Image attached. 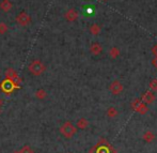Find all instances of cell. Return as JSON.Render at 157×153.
Returning a JSON list of instances; mask_svg holds the SVG:
<instances>
[{"label":"cell","mask_w":157,"mask_h":153,"mask_svg":"<svg viewBox=\"0 0 157 153\" xmlns=\"http://www.w3.org/2000/svg\"><path fill=\"white\" fill-rule=\"evenodd\" d=\"M28 70L34 76H40L46 71V65L41 60H32L28 65Z\"/></svg>","instance_id":"cell-1"},{"label":"cell","mask_w":157,"mask_h":153,"mask_svg":"<svg viewBox=\"0 0 157 153\" xmlns=\"http://www.w3.org/2000/svg\"><path fill=\"white\" fill-rule=\"evenodd\" d=\"M77 132L76 126H74V124L71 122H65L63 125H61L60 128V134L64 136L65 138H72Z\"/></svg>","instance_id":"cell-2"},{"label":"cell","mask_w":157,"mask_h":153,"mask_svg":"<svg viewBox=\"0 0 157 153\" xmlns=\"http://www.w3.org/2000/svg\"><path fill=\"white\" fill-rule=\"evenodd\" d=\"M132 108L135 110V112H137L140 115H145L147 112H149L147 104H144L141 100H139V99H136L132 102Z\"/></svg>","instance_id":"cell-3"},{"label":"cell","mask_w":157,"mask_h":153,"mask_svg":"<svg viewBox=\"0 0 157 153\" xmlns=\"http://www.w3.org/2000/svg\"><path fill=\"white\" fill-rule=\"evenodd\" d=\"M16 23L21 25V27H27L30 23H31V16L28 13L21 12L16 16Z\"/></svg>","instance_id":"cell-4"},{"label":"cell","mask_w":157,"mask_h":153,"mask_svg":"<svg viewBox=\"0 0 157 153\" xmlns=\"http://www.w3.org/2000/svg\"><path fill=\"white\" fill-rule=\"evenodd\" d=\"M19 86H17L15 83H13L12 80L6 78L1 84H0V89H2V91L6 93H11L15 88H18Z\"/></svg>","instance_id":"cell-5"},{"label":"cell","mask_w":157,"mask_h":153,"mask_svg":"<svg viewBox=\"0 0 157 153\" xmlns=\"http://www.w3.org/2000/svg\"><path fill=\"white\" fill-rule=\"evenodd\" d=\"M6 77L10 80H12L13 83H15L17 86H19V81H21V78H19L17 72L12 68H9L8 70L6 71Z\"/></svg>","instance_id":"cell-6"},{"label":"cell","mask_w":157,"mask_h":153,"mask_svg":"<svg viewBox=\"0 0 157 153\" xmlns=\"http://www.w3.org/2000/svg\"><path fill=\"white\" fill-rule=\"evenodd\" d=\"M109 90L112 92V94L119 95L123 91V85L119 80H113L109 86Z\"/></svg>","instance_id":"cell-7"},{"label":"cell","mask_w":157,"mask_h":153,"mask_svg":"<svg viewBox=\"0 0 157 153\" xmlns=\"http://www.w3.org/2000/svg\"><path fill=\"white\" fill-rule=\"evenodd\" d=\"M64 17H65V19L67 22H75L78 18V12L75 9H70V10H67L65 12Z\"/></svg>","instance_id":"cell-8"},{"label":"cell","mask_w":157,"mask_h":153,"mask_svg":"<svg viewBox=\"0 0 157 153\" xmlns=\"http://www.w3.org/2000/svg\"><path fill=\"white\" fill-rule=\"evenodd\" d=\"M155 94H154L152 91H147L144 93V94L142 95V99H141V101L143 102L144 104H153L154 102H155Z\"/></svg>","instance_id":"cell-9"},{"label":"cell","mask_w":157,"mask_h":153,"mask_svg":"<svg viewBox=\"0 0 157 153\" xmlns=\"http://www.w3.org/2000/svg\"><path fill=\"white\" fill-rule=\"evenodd\" d=\"M101 50H103V48H101V46L99 45L97 42H94V43H92L91 46H90V53H91L92 55H94V56H97V55H99L101 53Z\"/></svg>","instance_id":"cell-10"},{"label":"cell","mask_w":157,"mask_h":153,"mask_svg":"<svg viewBox=\"0 0 157 153\" xmlns=\"http://www.w3.org/2000/svg\"><path fill=\"white\" fill-rule=\"evenodd\" d=\"M13 8V3L10 0H1L0 2V9H1L3 12H9Z\"/></svg>","instance_id":"cell-11"},{"label":"cell","mask_w":157,"mask_h":153,"mask_svg":"<svg viewBox=\"0 0 157 153\" xmlns=\"http://www.w3.org/2000/svg\"><path fill=\"white\" fill-rule=\"evenodd\" d=\"M142 138L145 143H151V141H153L154 139H155V135H154L151 131H147V132H145L144 134H143Z\"/></svg>","instance_id":"cell-12"},{"label":"cell","mask_w":157,"mask_h":153,"mask_svg":"<svg viewBox=\"0 0 157 153\" xmlns=\"http://www.w3.org/2000/svg\"><path fill=\"white\" fill-rule=\"evenodd\" d=\"M89 125V122L86 118H80L77 121V128H80V130H86Z\"/></svg>","instance_id":"cell-13"},{"label":"cell","mask_w":157,"mask_h":153,"mask_svg":"<svg viewBox=\"0 0 157 153\" xmlns=\"http://www.w3.org/2000/svg\"><path fill=\"white\" fill-rule=\"evenodd\" d=\"M34 95L37 100H44L46 96H47V92H46V90H44V89H37L36 91H35Z\"/></svg>","instance_id":"cell-14"},{"label":"cell","mask_w":157,"mask_h":153,"mask_svg":"<svg viewBox=\"0 0 157 153\" xmlns=\"http://www.w3.org/2000/svg\"><path fill=\"white\" fill-rule=\"evenodd\" d=\"M101 26L97 25V24H93V25L90 27V32H91V34L93 35H98L99 33H101Z\"/></svg>","instance_id":"cell-15"},{"label":"cell","mask_w":157,"mask_h":153,"mask_svg":"<svg viewBox=\"0 0 157 153\" xmlns=\"http://www.w3.org/2000/svg\"><path fill=\"white\" fill-rule=\"evenodd\" d=\"M109 55H110V57H111L112 59L118 58L119 55H120V49H119L118 47H112V48H110Z\"/></svg>","instance_id":"cell-16"},{"label":"cell","mask_w":157,"mask_h":153,"mask_svg":"<svg viewBox=\"0 0 157 153\" xmlns=\"http://www.w3.org/2000/svg\"><path fill=\"white\" fill-rule=\"evenodd\" d=\"M107 116L110 117V118H114V117L118 116V110L114 107H109L107 109Z\"/></svg>","instance_id":"cell-17"},{"label":"cell","mask_w":157,"mask_h":153,"mask_svg":"<svg viewBox=\"0 0 157 153\" xmlns=\"http://www.w3.org/2000/svg\"><path fill=\"white\" fill-rule=\"evenodd\" d=\"M19 151H21V153H34L33 149L30 147V146H24Z\"/></svg>","instance_id":"cell-18"},{"label":"cell","mask_w":157,"mask_h":153,"mask_svg":"<svg viewBox=\"0 0 157 153\" xmlns=\"http://www.w3.org/2000/svg\"><path fill=\"white\" fill-rule=\"evenodd\" d=\"M8 25L4 23H0V34H4V33L8 32Z\"/></svg>","instance_id":"cell-19"},{"label":"cell","mask_w":157,"mask_h":153,"mask_svg":"<svg viewBox=\"0 0 157 153\" xmlns=\"http://www.w3.org/2000/svg\"><path fill=\"white\" fill-rule=\"evenodd\" d=\"M150 89L152 91H157V79H153L150 83Z\"/></svg>","instance_id":"cell-20"},{"label":"cell","mask_w":157,"mask_h":153,"mask_svg":"<svg viewBox=\"0 0 157 153\" xmlns=\"http://www.w3.org/2000/svg\"><path fill=\"white\" fill-rule=\"evenodd\" d=\"M1 106H2V100L0 99V107H1Z\"/></svg>","instance_id":"cell-21"},{"label":"cell","mask_w":157,"mask_h":153,"mask_svg":"<svg viewBox=\"0 0 157 153\" xmlns=\"http://www.w3.org/2000/svg\"><path fill=\"white\" fill-rule=\"evenodd\" d=\"M13 153H21V151H19V150H18V151H14Z\"/></svg>","instance_id":"cell-22"},{"label":"cell","mask_w":157,"mask_h":153,"mask_svg":"<svg viewBox=\"0 0 157 153\" xmlns=\"http://www.w3.org/2000/svg\"><path fill=\"white\" fill-rule=\"evenodd\" d=\"M101 1H107V0H101Z\"/></svg>","instance_id":"cell-23"},{"label":"cell","mask_w":157,"mask_h":153,"mask_svg":"<svg viewBox=\"0 0 157 153\" xmlns=\"http://www.w3.org/2000/svg\"><path fill=\"white\" fill-rule=\"evenodd\" d=\"M0 112H1V107H0Z\"/></svg>","instance_id":"cell-24"}]
</instances>
